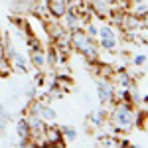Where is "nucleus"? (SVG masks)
I'll use <instances>...</instances> for the list:
<instances>
[{
	"mask_svg": "<svg viewBox=\"0 0 148 148\" xmlns=\"http://www.w3.org/2000/svg\"><path fill=\"white\" fill-rule=\"evenodd\" d=\"M73 44H75V46L79 47V49L83 51V53H93L91 44L87 42V38H85V36L81 34V32H75V34H73Z\"/></svg>",
	"mask_w": 148,
	"mask_h": 148,
	"instance_id": "f257e3e1",
	"label": "nucleus"
},
{
	"mask_svg": "<svg viewBox=\"0 0 148 148\" xmlns=\"http://www.w3.org/2000/svg\"><path fill=\"white\" fill-rule=\"evenodd\" d=\"M47 4H49V10H51L53 16H63V12H65V2L63 0H49Z\"/></svg>",
	"mask_w": 148,
	"mask_h": 148,
	"instance_id": "f03ea898",
	"label": "nucleus"
},
{
	"mask_svg": "<svg viewBox=\"0 0 148 148\" xmlns=\"http://www.w3.org/2000/svg\"><path fill=\"white\" fill-rule=\"evenodd\" d=\"M114 121H116V123H123V125H128V123H130V114H128L126 109H123L121 113L114 114Z\"/></svg>",
	"mask_w": 148,
	"mask_h": 148,
	"instance_id": "7ed1b4c3",
	"label": "nucleus"
},
{
	"mask_svg": "<svg viewBox=\"0 0 148 148\" xmlns=\"http://www.w3.org/2000/svg\"><path fill=\"white\" fill-rule=\"evenodd\" d=\"M99 93H101V99H107L111 91H109V87H107L105 83H99Z\"/></svg>",
	"mask_w": 148,
	"mask_h": 148,
	"instance_id": "20e7f679",
	"label": "nucleus"
},
{
	"mask_svg": "<svg viewBox=\"0 0 148 148\" xmlns=\"http://www.w3.org/2000/svg\"><path fill=\"white\" fill-rule=\"evenodd\" d=\"M6 121H8V114H6L4 111H2V109H0V126L6 125Z\"/></svg>",
	"mask_w": 148,
	"mask_h": 148,
	"instance_id": "39448f33",
	"label": "nucleus"
},
{
	"mask_svg": "<svg viewBox=\"0 0 148 148\" xmlns=\"http://www.w3.org/2000/svg\"><path fill=\"white\" fill-rule=\"evenodd\" d=\"M34 63L36 65H42V63H44V57L40 56V53H34Z\"/></svg>",
	"mask_w": 148,
	"mask_h": 148,
	"instance_id": "423d86ee",
	"label": "nucleus"
},
{
	"mask_svg": "<svg viewBox=\"0 0 148 148\" xmlns=\"http://www.w3.org/2000/svg\"><path fill=\"white\" fill-rule=\"evenodd\" d=\"M44 116H46V119H53V116H56V113H53L51 109H44Z\"/></svg>",
	"mask_w": 148,
	"mask_h": 148,
	"instance_id": "0eeeda50",
	"label": "nucleus"
},
{
	"mask_svg": "<svg viewBox=\"0 0 148 148\" xmlns=\"http://www.w3.org/2000/svg\"><path fill=\"white\" fill-rule=\"evenodd\" d=\"M101 36L103 38H113V32H111L109 28H105V30H101Z\"/></svg>",
	"mask_w": 148,
	"mask_h": 148,
	"instance_id": "6e6552de",
	"label": "nucleus"
},
{
	"mask_svg": "<svg viewBox=\"0 0 148 148\" xmlns=\"http://www.w3.org/2000/svg\"><path fill=\"white\" fill-rule=\"evenodd\" d=\"M18 132H20V136H24V134H26V123H20V126H18Z\"/></svg>",
	"mask_w": 148,
	"mask_h": 148,
	"instance_id": "1a4fd4ad",
	"label": "nucleus"
},
{
	"mask_svg": "<svg viewBox=\"0 0 148 148\" xmlns=\"http://www.w3.org/2000/svg\"><path fill=\"white\" fill-rule=\"evenodd\" d=\"M95 8L99 12H105V6H103V2H99V0H95Z\"/></svg>",
	"mask_w": 148,
	"mask_h": 148,
	"instance_id": "9d476101",
	"label": "nucleus"
},
{
	"mask_svg": "<svg viewBox=\"0 0 148 148\" xmlns=\"http://www.w3.org/2000/svg\"><path fill=\"white\" fill-rule=\"evenodd\" d=\"M107 2H114V0H107Z\"/></svg>",
	"mask_w": 148,
	"mask_h": 148,
	"instance_id": "9b49d317",
	"label": "nucleus"
}]
</instances>
